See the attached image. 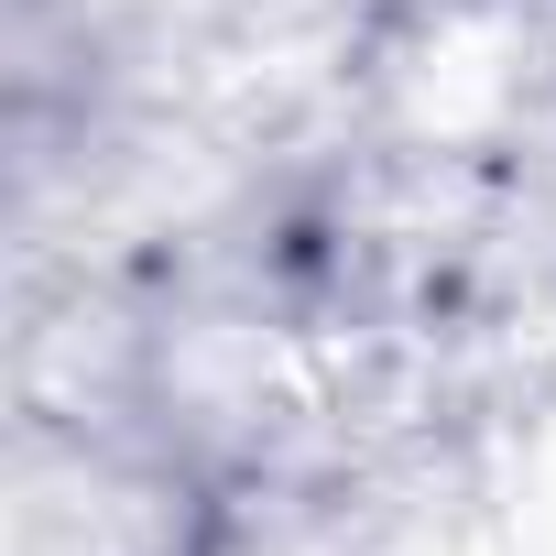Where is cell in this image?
I'll return each mask as SVG.
<instances>
[{"mask_svg":"<svg viewBox=\"0 0 556 556\" xmlns=\"http://www.w3.org/2000/svg\"><path fill=\"white\" fill-rule=\"evenodd\" d=\"M545 545H556V447H545Z\"/></svg>","mask_w":556,"mask_h":556,"instance_id":"1","label":"cell"}]
</instances>
